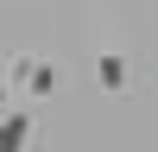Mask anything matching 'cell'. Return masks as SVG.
Here are the masks:
<instances>
[{"mask_svg": "<svg viewBox=\"0 0 158 152\" xmlns=\"http://www.w3.org/2000/svg\"><path fill=\"white\" fill-rule=\"evenodd\" d=\"M101 82L120 89V82H127V63H120V57H101Z\"/></svg>", "mask_w": 158, "mask_h": 152, "instance_id": "cell-2", "label": "cell"}, {"mask_svg": "<svg viewBox=\"0 0 158 152\" xmlns=\"http://www.w3.org/2000/svg\"><path fill=\"white\" fill-rule=\"evenodd\" d=\"M25 139H32V120H25V114H13V120H0V152H19Z\"/></svg>", "mask_w": 158, "mask_h": 152, "instance_id": "cell-1", "label": "cell"}]
</instances>
